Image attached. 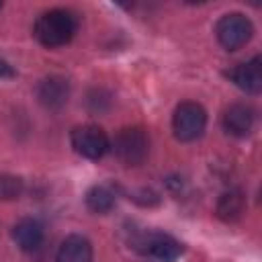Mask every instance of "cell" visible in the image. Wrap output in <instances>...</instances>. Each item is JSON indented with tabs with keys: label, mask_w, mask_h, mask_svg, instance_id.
Segmentation results:
<instances>
[{
	"label": "cell",
	"mask_w": 262,
	"mask_h": 262,
	"mask_svg": "<svg viewBox=\"0 0 262 262\" xmlns=\"http://www.w3.org/2000/svg\"><path fill=\"white\" fill-rule=\"evenodd\" d=\"M78 31V16L66 8H51L35 23V37L43 47L55 49L72 41Z\"/></svg>",
	"instance_id": "cell-1"
},
{
	"label": "cell",
	"mask_w": 262,
	"mask_h": 262,
	"mask_svg": "<svg viewBox=\"0 0 262 262\" xmlns=\"http://www.w3.org/2000/svg\"><path fill=\"white\" fill-rule=\"evenodd\" d=\"M111 147L125 166H137L147 158L149 139L141 127H123L117 131Z\"/></svg>",
	"instance_id": "cell-2"
},
{
	"label": "cell",
	"mask_w": 262,
	"mask_h": 262,
	"mask_svg": "<svg viewBox=\"0 0 262 262\" xmlns=\"http://www.w3.org/2000/svg\"><path fill=\"white\" fill-rule=\"evenodd\" d=\"M215 35H217V41L223 49L227 51H237L242 49L254 35V27H252V20L242 14V12H229V14H223L217 25H215Z\"/></svg>",
	"instance_id": "cell-3"
},
{
	"label": "cell",
	"mask_w": 262,
	"mask_h": 262,
	"mask_svg": "<svg viewBox=\"0 0 262 262\" xmlns=\"http://www.w3.org/2000/svg\"><path fill=\"white\" fill-rule=\"evenodd\" d=\"M207 127V113L199 102L184 100L176 106L172 117V129L178 141H194Z\"/></svg>",
	"instance_id": "cell-4"
},
{
	"label": "cell",
	"mask_w": 262,
	"mask_h": 262,
	"mask_svg": "<svg viewBox=\"0 0 262 262\" xmlns=\"http://www.w3.org/2000/svg\"><path fill=\"white\" fill-rule=\"evenodd\" d=\"M133 248L160 262H174L182 254V244L162 231H139L131 239Z\"/></svg>",
	"instance_id": "cell-5"
},
{
	"label": "cell",
	"mask_w": 262,
	"mask_h": 262,
	"mask_svg": "<svg viewBox=\"0 0 262 262\" xmlns=\"http://www.w3.org/2000/svg\"><path fill=\"white\" fill-rule=\"evenodd\" d=\"M70 139H72V147L82 158H88V160H100L111 145L106 133L98 125H92V123L72 129Z\"/></svg>",
	"instance_id": "cell-6"
},
{
	"label": "cell",
	"mask_w": 262,
	"mask_h": 262,
	"mask_svg": "<svg viewBox=\"0 0 262 262\" xmlns=\"http://www.w3.org/2000/svg\"><path fill=\"white\" fill-rule=\"evenodd\" d=\"M227 78L242 88L248 94H258L262 90V59L260 55L252 57L250 61L237 63L235 68H231L227 72Z\"/></svg>",
	"instance_id": "cell-7"
},
{
	"label": "cell",
	"mask_w": 262,
	"mask_h": 262,
	"mask_svg": "<svg viewBox=\"0 0 262 262\" xmlns=\"http://www.w3.org/2000/svg\"><path fill=\"white\" fill-rule=\"evenodd\" d=\"M37 98L45 108H61L70 98V82L63 76L43 78L37 86Z\"/></svg>",
	"instance_id": "cell-8"
},
{
	"label": "cell",
	"mask_w": 262,
	"mask_h": 262,
	"mask_svg": "<svg viewBox=\"0 0 262 262\" xmlns=\"http://www.w3.org/2000/svg\"><path fill=\"white\" fill-rule=\"evenodd\" d=\"M254 127V111L246 102H233L223 113V129L233 137H246Z\"/></svg>",
	"instance_id": "cell-9"
},
{
	"label": "cell",
	"mask_w": 262,
	"mask_h": 262,
	"mask_svg": "<svg viewBox=\"0 0 262 262\" xmlns=\"http://www.w3.org/2000/svg\"><path fill=\"white\" fill-rule=\"evenodd\" d=\"M55 262H92V244L88 237L72 233L68 235L55 254Z\"/></svg>",
	"instance_id": "cell-10"
},
{
	"label": "cell",
	"mask_w": 262,
	"mask_h": 262,
	"mask_svg": "<svg viewBox=\"0 0 262 262\" xmlns=\"http://www.w3.org/2000/svg\"><path fill=\"white\" fill-rule=\"evenodd\" d=\"M12 239L23 252H35L43 244V225L33 217H25L12 227Z\"/></svg>",
	"instance_id": "cell-11"
},
{
	"label": "cell",
	"mask_w": 262,
	"mask_h": 262,
	"mask_svg": "<svg viewBox=\"0 0 262 262\" xmlns=\"http://www.w3.org/2000/svg\"><path fill=\"white\" fill-rule=\"evenodd\" d=\"M246 209V199L239 190H227L219 196L217 201V217L225 223H233L244 215Z\"/></svg>",
	"instance_id": "cell-12"
},
{
	"label": "cell",
	"mask_w": 262,
	"mask_h": 262,
	"mask_svg": "<svg viewBox=\"0 0 262 262\" xmlns=\"http://www.w3.org/2000/svg\"><path fill=\"white\" fill-rule=\"evenodd\" d=\"M86 207L92 213H98V215L108 213L115 207V194H113V190L108 186H102V184L92 186L86 192Z\"/></svg>",
	"instance_id": "cell-13"
},
{
	"label": "cell",
	"mask_w": 262,
	"mask_h": 262,
	"mask_svg": "<svg viewBox=\"0 0 262 262\" xmlns=\"http://www.w3.org/2000/svg\"><path fill=\"white\" fill-rule=\"evenodd\" d=\"M25 182L14 174H0V201H14L23 194Z\"/></svg>",
	"instance_id": "cell-14"
},
{
	"label": "cell",
	"mask_w": 262,
	"mask_h": 262,
	"mask_svg": "<svg viewBox=\"0 0 262 262\" xmlns=\"http://www.w3.org/2000/svg\"><path fill=\"white\" fill-rule=\"evenodd\" d=\"M12 76H14V68L4 57H0V80L2 78H12Z\"/></svg>",
	"instance_id": "cell-15"
},
{
	"label": "cell",
	"mask_w": 262,
	"mask_h": 262,
	"mask_svg": "<svg viewBox=\"0 0 262 262\" xmlns=\"http://www.w3.org/2000/svg\"><path fill=\"white\" fill-rule=\"evenodd\" d=\"M0 8H2V4H0Z\"/></svg>",
	"instance_id": "cell-16"
}]
</instances>
